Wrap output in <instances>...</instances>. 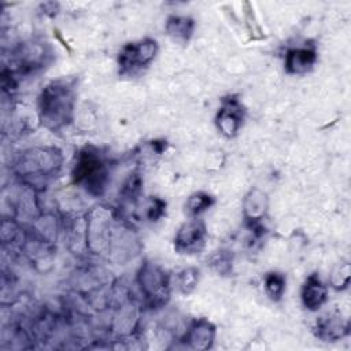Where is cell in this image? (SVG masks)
I'll return each mask as SVG.
<instances>
[{
  "label": "cell",
  "instance_id": "cell-1",
  "mask_svg": "<svg viewBox=\"0 0 351 351\" xmlns=\"http://www.w3.org/2000/svg\"><path fill=\"white\" fill-rule=\"evenodd\" d=\"M74 88L67 81H56L44 88L40 97L43 122L52 129L64 126L73 114Z\"/></svg>",
  "mask_w": 351,
  "mask_h": 351
},
{
  "label": "cell",
  "instance_id": "cell-2",
  "mask_svg": "<svg viewBox=\"0 0 351 351\" xmlns=\"http://www.w3.org/2000/svg\"><path fill=\"white\" fill-rule=\"evenodd\" d=\"M74 177L77 182H81L90 193L100 195L106 182V167L100 156L90 149L82 151L75 165Z\"/></svg>",
  "mask_w": 351,
  "mask_h": 351
},
{
  "label": "cell",
  "instance_id": "cell-3",
  "mask_svg": "<svg viewBox=\"0 0 351 351\" xmlns=\"http://www.w3.org/2000/svg\"><path fill=\"white\" fill-rule=\"evenodd\" d=\"M156 43L145 38L138 43L126 44L118 56L119 71L123 75H133L143 67H147L156 53Z\"/></svg>",
  "mask_w": 351,
  "mask_h": 351
},
{
  "label": "cell",
  "instance_id": "cell-4",
  "mask_svg": "<svg viewBox=\"0 0 351 351\" xmlns=\"http://www.w3.org/2000/svg\"><path fill=\"white\" fill-rule=\"evenodd\" d=\"M206 229L203 222L192 219L185 222L177 232L174 239V247L181 254L199 252L204 245Z\"/></svg>",
  "mask_w": 351,
  "mask_h": 351
},
{
  "label": "cell",
  "instance_id": "cell-5",
  "mask_svg": "<svg viewBox=\"0 0 351 351\" xmlns=\"http://www.w3.org/2000/svg\"><path fill=\"white\" fill-rule=\"evenodd\" d=\"M140 284L147 298L155 302H162L167 298V278L158 266L151 263L144 265L140 273Z\"/></svg>",
  "mask_w": 351,
  "mask_h": 351
},
{
  "label": "cell",
  "instance_id": "cell-6",
  "mask_svg": "<svg viewBox=\"0 0 351 351\" xmlns=\"http://www.w3.org/2000/svg\"><path fill=\"white\" fill-rule=\"evenodd\" d=\"M243 123L241 107L236 100H228L221 107L217 117V126L226 137H233Z\"/></svg>",
  "mask_w": 351,
  "mask_h": 351
},
{
  "label": "cell",
  "instance_id": "cell-7",
  "mask_svg": "<svg viewBox=\"0 0 351 351\" xmlns=\"http://www.w3.org/2000/svg\"><path fill=\"white\" fill-rule=\"evenodd\" d=\"M317 60V53L313 48L302 47L288 51L285 58V69L292 74H303L308 71Z\"/></svg>",
  "mask_w": 351,
  "mask_h": 351
},
{
  "label": "cell",
  "instance_id": "cell-8",
  "mask_svg": "<svg viewBox=\"0 0 351 351\" xmlns=\"http://www.w3.org/2000/svg\"><path fill=\"white\" fill-rule=\"evenodd\" d=\"M214 335H215L214 326L208 321L200 319L195 322L191 326V329L186 332L185 341H188V344L195 350H206L211 347L214 341Z\"/></svg>",
  "mask_w": 351,
  "mask_h": 351
},
{
  "label": "cell",
  "instance_id": "cell-9",
  "mask_svg": "<svg viewBox=\"0 0 351 351\" xmlns=\"http://www.w3.org/2000/svg\"><path fill=\"white\" fill-rule=\"evenodd\" d=\"M302 300L306 308L317 310L319 308L326 300V288L322 285L321 280L317 274H311L302 289Z\"/></svg>",
  "mask_w": 351,
  "mask_h": 351
},
{
  "label": "cell",
  "instance_id": "cell-10",
  "mask_svg": "<svg viewBox=\"0 0 351 351\" xmlns=\"http://www.w3.org/2000/svg\"><path fill=\"white\" fill-rule=\"evenodd\" d=\"M347 328L348 326L341 319V317L328 314L325 317H321V319L317 322V335L325 341H335L346 335Z\"/></svg>",
  "mask_w": 351,
  "mask_h": 351
},
{
  "label": "cell",
  "instance_id": "cell-11",
  "mask_svg": "<svg viewBox=\"0 0 351 351\" xmlns=\"http://www.w3.org/2000/svg\"><path fill=\"white\" fill-rule=\"evenodd\" d=\"M267 208V196L261 189L250 191L244 200V214L250 221H258L263 217Z\"/></svg>",
  "mask_w": 351,
  "mask_h": 351
},
{
  "label": "cell",
  "instance_id": "cell-12",
  "mask_svg": "<svg viewBox=\"0 0 351 351\" xmlns=\"http://www.w3.org/2000/svg\"><path fill=\"white\" fill-rule=\"evenodd\" d=\"M166 30L177 41H188L193 32V21L186 16H171L167 21Z\"/></svg>",
  "mask_w": 351,
  "mask_h": 351
},
{
  "label": "cell",
  "instance_id": "cell-13",
  "mask_svg": "<svg viewBox=\"0 0 351 351\" xmlns=\"http://www.w3.org/2000/svg\"><path fill=\"white\" fill-rule=\"evenodd\" d=\"M265 289L271 300H280L285 291V278L280 273H269L265 277Z\"/></svg>",
  "mask_w": 351,
  "mask_h": 351
},
{
  "label": "cell",
  "instance_id": "cell-14",
  "mask_svg": "<svg viewBox=\"0 0 351 351\" xmlns=\"http://www.w3.org/2000/svg\"><path fill=\"white\" fill-rule=\"evenodd\" d=\"M211 203H213V199H211L210 195L203 193V192H197V193L192 195L188 199V202L185 204L186 213L189 215H197V214L206 211L211 206Z\"/></svg>",
  "mask_w": 351,
  "mask_h": 351
},
{
  "label": "cell",
  "instance_id": "cell-15",
  "mask_svg": "<svg viewBox=\"0 0 351 351\" xmlns=\"http://www.w3.org/2000/svg\"><path fill=\"white\" fill-rule=\"evenodd\" d=\"M197 271L195 269H186L180 273L178 276V288L184 292L188 293L196 284L197 280Z\"/></svg>",
  "mask_w": 351,
  "mask_h": 351
}]
</instances>
